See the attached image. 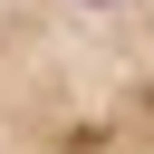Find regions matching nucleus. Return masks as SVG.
I'll return each instance as SVG.
<instances>
[{"label":"nucleus","mask_w":154,"mask_h":154,"mask_svg":"<svg viewBox=\"0 0 154 154\" xmlns=\"http://www.w3.org/2000/svg\"><path fill=\"white\" fill-rule=\"evenodd\" d=\"M77 10H106V0H77Z\"/></svg>","instance_id":"nucleus-1"}]
</instances>
